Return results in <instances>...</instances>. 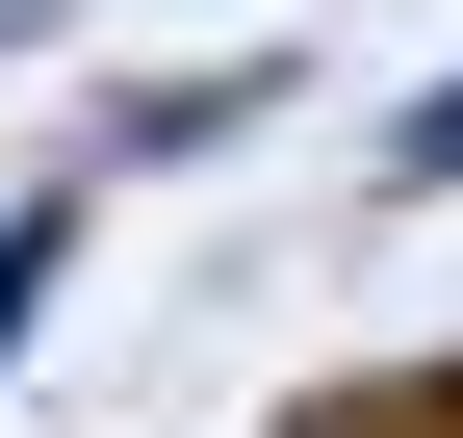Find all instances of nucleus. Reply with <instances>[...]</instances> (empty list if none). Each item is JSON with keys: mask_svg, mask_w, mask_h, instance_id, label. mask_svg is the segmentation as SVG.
Returning <instances> with one entry per match:
<instances>
[{"mask_svg": "<svg viewBox=\"0 0 463 438\" xmlns=\"http://www.w3.org/2000/svg\"><path fill=\"white\" fill-rule=\"evenodd\" d=\"M335 438H463V361H438V387H386V413H335Z\"/></svg>", "mask_w": 463, "mask_h": 438, "instance_id": "obj_1", "label": "nucleus"}]
</instances>
